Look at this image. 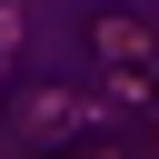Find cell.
<instances>
[{
  "mask_svg": "<svg viewBox=\"0 0 159 159\" xmlns=\"http://www.w3.org/2000/svg\"><path fill=\"white\" fill-rule=\"evenodd\" d=\"M10 129H30V139L80 129V89H20V99H10Z\"/></svg>",
  "mask_w": 159,
  "mask_h": 159,
  "instance_id": "cell-1",
  "label": "cell"
},
{
  "mask_svg": "<svg viewBox=\"0 0 159 159\" xmlns=\"http://www.w3.org/2000/svg\"><path fill=\"white\" fill-rule=\"evenodd\" d=\"M109 99L119 109H159V60H119L109 70Z\"/></svg>",
  "mask_w": 159,
  "mask_h": 159,
  "instance_id": "cell-3",
  "label": "cell"
},
{
  "mask_svg": "<svg viewBox=\"0 0 159 159\" xmlns=\"http://www.w3.org/2000/svg\"><path fill=\"white\" fill-rule=\"evenodd\" d=\"M89 50L119 70V60H159V40H149V20H129V10H99L89 20Z\"/></svg>",
  "mask_w": 159,
  "mask_h": 159,
  "instance_id": "cell-2",
  "label": "cell"
}]
</instances>
